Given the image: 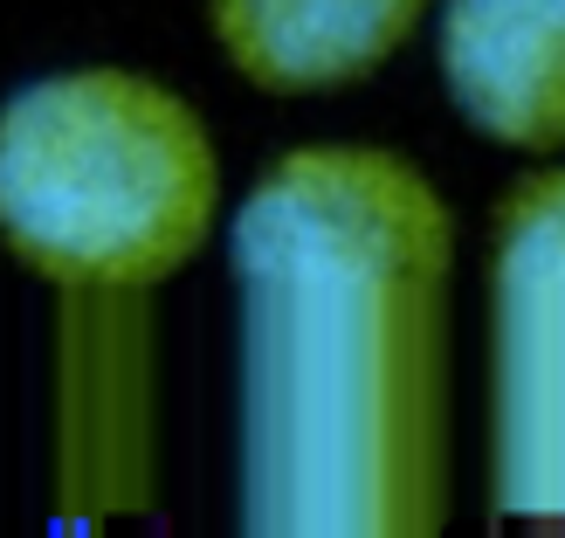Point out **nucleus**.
Returning a JSON list of instances; mask_svg holds the SVG:
<instances>
[{
  "instance_id": "obj_2",
  "label": "nucleus",
  "mask_w": 565,
  "mask_h": 538,
  "mask_svg": "<svg viewBox=\"0 0 565 538\" xmlns=\"http://www.w3.org/2000/svg\"><path fill=\"white\" fill-rule=\"evenodd\" d=\"M214 208L207 125L152 76L76 70L0 104V235L49 283L146 291L201 256Z\"/></svg>"
},
{
  "instance_id": "obj_5",
  "label": "nucleus",
  "mask_w": 565,
  "mask_h": 538,
  "mask_svg": "<svg viewBox=\"0 0 565 538\" xmlns=\"http://www.w3.org/2000/svg\"><path fill=\"white\" fill-rule=\"evenodd\" d=\"M214 42L256 91L297 97L373 76L401 49L428 0H207Z\"/></svg>"
},
{
  "instance_id": "obj_3",
  "label": "nucleus",
  "mask_w": 565,
  "mask_h": 538,
  "mask_svg": "<svg viewBox=\"0 0 565 538\" xmlns=\"http://www.w3.org/2000/svg\"><path fill=\"white\" fill-rule=\"evenodd\" d=\"M497 504L565 531V173L503 193L490 256Z\"/></svg>"
},
{
  "instance_id": "obj_4",
  "label": "nucleus",
  "mask_w": 565,
  "mask_h": 538,
  "mask_svg": "<svg viewBox=\"0 0 565 538\" xmlns=\"http://www.w3.org/2000/svg\"><path fill=\"white\" fill-rule=\"evenodd\" d=\"M441 76L483 138L565 152V0H448Z\"/></svg>"
},
{
  "instance_id": "obj_1",
  "label": "nucleus",
  "mask_w": 565,
  "mask_h": 538,
  "mask_svg": "<svg viewBox=\"0 0 565 538\" xmlns=\"http://www.w3.org/2000/svg\"><path fill=\"white\" fill-rule=\"evenodd\" d=\"M242 538H441L448 229L373 146H303L235 221Z\"/></svg>"
}]
</instances>
